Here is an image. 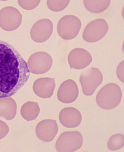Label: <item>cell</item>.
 Listing matches in <instances>:
<instances>
[{
    "label": "cell",
    "instance_id": "5bb4252c",
    "mask_svg": "<svg viewBox=\"0 0 124 152\" xmlns=\"http://www.w3.org/2000/svg\"><path fill=\"white\" fill-rule=\"evenodd\" d=\"M59 120L62 125L66 127L76 128L81 124L82 116L77 108L70 107L62 110L59 113Z\"/></svg>",
    "mask_w": 124,
    "mask_h": 152
},
{
    "label": "cell",
    "instance_id": "9c48e42d",
    "mask_svg": "<svg viewBox=\"0 0 124 152\" xmlns=\"http://www.w3.org/2000/svg\"><path fill=\"white\" fill-rule=\"evenodd\" d=\"M53 24L50 19L43 18L37 21L31 30L30 36L34 42L41 43L49 39L53 31Z\"/></svg>",
    "mask_w": 124,
    "mask_h": 152
},
{
    "label": "cell",
    "instance_id": "9a60e30c",
    "mask_svg": "<svg viewBox=\"0 0 124 152\" xmlns=\"http://www.w3.org/2000/svg\"><path fill=\"white\" fill-rule=\"evenodd\" d=\"M17 105L15 100L11 97L0 98V117L11 120L17 114Z\"/></svg>",
    "mask_w": 124,
    "mask_h": 152
},
{
    "label": "cell",
    "instance_id": "7402d4cb",
    "mask_svg": "<svg viewBox=\"0 0 124 152\" xmlns=\"http://www.w3.org/2000/svg\"><path fill=\"white\" fill-rule=\"evenodd\" d=\"M117 75L119 79L124 83V61L121 62L117 67Z\"/></svg>",
    "mask_w": 124,
    "mask_h": 152
},
{
    "label": "cell",
    "instance_id": "ffe728a7",
    "mask_svg": "<svg viewBox=\"0 0 124 152\" xmlns=\"http://www.w3.org/2000/svg\"><path fill=\"white\" fill-rule=\"evenodd\" d=\"M40 1L39 0H32V1H26V0H20L18 3L21 7L27 10H32L35 8L39 4Z\"/></svg>",
    "mask_w": 124,
    "mask_h": 152
},
{
    "label": "cell",
    "instance_id": "277c9868",
    "mask_svg": "<svg viewBox=\"0 0 124 152\" xmlns=\"http://www.w3.org/2000/svg\"><path fill=\"white\" fill-rule=\"evenodd\" d=\"M83 143L82 135L80 132H66L59 136L55 146L58 152H72L80 149Z\"/></svg>",
    "mask_w": 124,
    "mask_h": 152
},
{
    "label": "cell",
    "instance_id": "e0dca14e",
    "mask_svg": "<svg viewBox=\"0 0 124 152\" xmlns=\"http://www.w3.org/2000/svg\"><path fill=\"white\" fill-rule=\"evenodd\" d=\"M110 0H84V4L86 9L94 13H100L105 11L110 4Z\"/></svg>",
    "mask_w": 124,
    "mask_h": 152
},
{
    "label": "cell",
    "instance_id": "6da1fadb",
    "mask_svg": "<svg viewBox=\"0 0 124 152\" xmlns=\"http://www.w3.org/2000/svg\"><path fill=\"white\" fill-rule=\"evenodd\" d=\"M30 74L19 52L11 45L0 40V98L15 94L27 83Z\"/></svg>",
    "mask_w": 124,
    "mask_h": 152
},
{
    "label": "cell",
    "instance_id": "3957f363",
    "mask_svg": "<svg viewBox=\"0 0 124 152\" xmlns=\"http://www.w3.org/2000/svg\"><path fill=\"white\" fill-rule=\"evenodd\" d=\"M81 26V21L76 16L66 15L61 18L58 23V34L63 39L71 40L77 37Z\"/></svg>",
    "mask_w": 124,
    "mask_h": 152
},
{
    "label": "cell",
    "instance_id": "7a4b0ae2",
    "mask_svg": "<svg viewBox=\"0 0 124 152\" xmlns=\"http://www.w3.org/2000/svg\"><path fill=\"white\" fill-rule=\"evenodd\" d=\"M122 97V91L118 84L109 83L104 86L98 93L96 101L100 107L111 110L119 105Z\"/></svg>",
    "mask_w": 124,
    "mask_h": 152
},
{
    "label": "cell",
    "instance_id": "ac0fdd59",
    "mask_svg": "<svg viewBox=\"0 0 124 152\" xmlns=\"http://www.w3.org/2000/svg\"><path fill=\"white\" fill-rule=\"evenodd\" d=\"M124 145V136L118 134L113 135L109 138L107 146L109 150L115 151L122 148Z\"/></svg>",
    "mask_w": 124,
    "mask_h": 152
},
{
    "label": "cell",
    "instance_id": "8fae6325",
    "mask_svg": "<svg viewBox=\"0 0 124 152\" xmlns=\"http://www.w3.org/2000/svg\"><path fill=\"white\" fill-rule=\"evenodd\" d=\"M92 58L89 51L82 48L71 50L68 56V61L71 69H82L91 63Z\"/></svg>",
    "mask_w": 124,
    "mask_h": 152
},
{
    "label": "cell",
    "instance_id": "4fadbf2b",
    "mask_svg": "<svg viewBox=\"0 0 124 152\" xmlns=\"http://www.w3.org/2000/svg\"><path fill=\"white\" fill-rule=\"evenodd\" d=\"M55 86V78H39L34 82L33 89L36 96L42 98L47 99L53 95Z\"/></svg>",
    "mask_w": 124,
    "mask_h": 152
},
{
    "label": "cell",
    "instance_id": "30bf717a",
    "mask_svg": "<svg viewBox=\"0 0 124 152\" xmlns=\"http://www.w3.org/2000/svg\"><path fill=\"white\" fill-rule=\"evenodd\" d=\"M37 137L44 142L53 140L58 132V126L55 120L46 119L40 121L35 129Z\"/></svg>",
    "mask_w": 124,
    "mask_h": 152
},
{
    "label": "cell",
    "instance_id": "44dd1931",
    "mask_svg": "<svg viewBox=\"0 0 124 152\" xmlns=\"http://www.w3.org/2000/svg\"><path fill=\"white\" fill-rule=\"evenodd\" d=\"M9 131V129L7 124L0 120V140L6 137Z\"/></svg>",
    "mask_w": 124,
    "mask_h": 152
},
{
    "label": "cell",
    "instance_id": "2e32d148",
    "mask_svg": "<svg viewBox=\"0 0 124 152\" xmlns=\"http://www.w3.org/2000/svg\"><path fill=\"white\" fill-rule=\"evenodd\" d=\"M40 108L38 103L28 101L25 103L20 110L22 117L27 121L35 120L40 112Z\"/></svg>",
    "mask_w": 124,
    "mask_h": 152
},
{
    "label": "cell",
    "instance_id": "52a82bcc",
    "mask_svg": "<svg viewBox=\"0 0 124 152\" xmlns=\"http://www.w3.org/2000/svg\"><path fill=\"white\" fill-rule=\"evenodd\" d=\"M22 20V14L14 7H6L0 10V27L5 31L16 30L20 26Z\"/></svg>",
    "mask_w": 124,
    "mask_h": 152
},
{
    "label": "cell",
    "instance_id": "d6986e66",
    "mask_svg": "<svg viewBox=\"0 0 124 152\" xmlns=\"http://www.w3.org/2000/svg\"><path fill=\"white\" fill-rule=\"evenodd\" d=\"M69 2V0H48L47 1V4L50 10L53 11L58 12L62 11L65 9L68 6Z\"/></svg>",
    "mask_w": 124,
    "mask_h": 152
},
{
    "label": "cell",
    "instance_id": "8992f818",
    "mask_svg": "<svg viewBox=\"0 0 124 152\" xmlns=\"http://www.w3.org/2000/svg\"><path fill=\"white\" fill-rule=\"evenodd\" d=\"M53 63L52 58L48 53L39 51L31 55L28 60L27 65L31 73L42 75L50 70Z\"/></svg>",
    "mask_w": 124,
    "mask_h": 152
},
{
    "label": "cell",
    "instance_id": "7c38bea8",
    "mask_svg": "<svg viewBox=\"0 0 124 152\" xmlns=\"http://www.w3.org/2000/svg\"><path fill=\"white\" fill-rule=\"evenodd\" d=\"M79 94L78 87L76 82L68 79L63 82L57 93L58 99L64 104L73 102L77 99Z\"/></svg>",
    "mask_w": 124,
    "mask_h": 152
},
{
    "label": "cell",
    "instance_id": "ba28073f",
    "mask_svg": "<svg viewBox=\"0 0 124 152\" xmlns=\"http://www.w3.org/2000/svg\"><path fill=\"white\" fill-rule=\"evenodd\" d=\"M109 29V26L105 20L103 18L95 20L86 26L83 33V39L89 43L97 42L104 38Z\"/></svg>",
    "mask_w": 124,
    "mask_h": 152
},
{
    "label": "cell",
    "instance_id": "5b68a950",
    "mask_svg": "<svg viewBox=\"0 0 124 152\" xmlns=\"http://www.w3.org/2000/svg\"><path fill=\"white\" fill-rule=\"evenodd\" d=\"M103 76L99 69L92 67L81 74L80 81L84 95L91 96L102 83Z\"/></svg>",
    "mask_w": 124,
    "mask_h": 152
}]
</instances>
